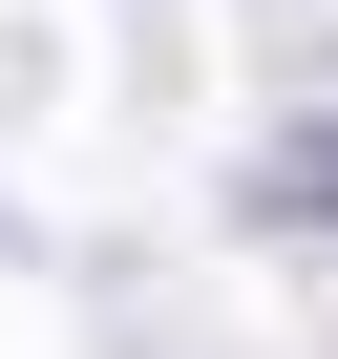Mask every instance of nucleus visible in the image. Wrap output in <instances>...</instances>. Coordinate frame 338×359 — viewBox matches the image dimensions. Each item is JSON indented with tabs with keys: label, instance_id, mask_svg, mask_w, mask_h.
Instances as JSON below:
<instances>
[{
	"label": "nucleus",
	"instance_id": "nucleus-1",
	"mask_svg": "<svg viewBox=\"0 0 338 359\" xmlns=\"http://www.w3.org/2000/svg\"><path fill=\"white\" fill-rule=\"evenodd\" d=\"M254 233H338V127H275L254 148Z\"/></svg>",
	"mask_w": 338,
	"mask_h": 359
}]
</instances>
